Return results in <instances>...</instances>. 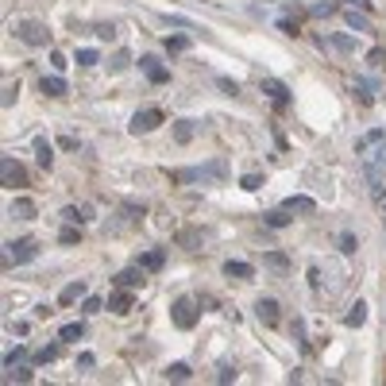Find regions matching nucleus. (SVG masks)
<instances>
[{"label": "nucleus", "mask_w": 386, "mask_h": 386, "mask_svg": "<svg viewBox=\"0 0 386 386\" xmlns=\"http://www.w3.org/2000/svg\"><path fill=\"white\" fill-rule=\"evenodd\" d=\"M197 321H201V302L193 294H178L174 302H170V325L174 328L190 332V328H197Z\"/></svg>", "instance_id": "nucleus-1"}, {"label": "nucleus", "mask_w": 386, "mask_h": 386, "mask_svg": "<svg viewBox=\"0 0 386 386\" xmlns=\"http://www.w3.org/2000/svg\"><path fill=\"white\" fill-rule=\"evenodd\" d=\"M39 259V244H35L31 236H20V240H8L4 244V270L12 267H27V263Z\"/></svg>", "instance_id": "nucleus-2"}, {"label": "nucleus", "mask_w": 386, "mask_h": 386, "mask_svg": "<svg viewBox=\"0 0 386 386\" xmlns=\"http://www.w3.org/2000/svg\"><path fill=\"white\" fill-rule=\"evenodd\" d=\"M16 39L27 47H51V27L39 24V20H20L16 24Z\"/></svg>", "instance_id": "nucleus-3"}, {"label": "nucleus", "mask_w": 386, "mask_h": 386, "mask_svg": "<svg viewBox=\"0 0 386 386\" xmlns=\"http://www.w3.org/2000/svg\"><path fill=\"white\" fill-rule=\"evenodd\" d=\"M162 120H167V116H162V109L147 105V109L135 112L132 124H128V128H132V135H151V132H159V128H162Z\"/></svg>", "instance_id": "nucleus-4"}, {"label": "nucleus", "mask_w": 386, "mask_h": 386, "mask_svg": "<svg viewBox=\"0 0 386 386\" xmlns=\"http://www.w3.org/2000/svg\"><path fill=\"white\" fill-rule=\"evenodd\" d=\"M0 185H4V190H24L27 185L24 162H16L12 155H4V159H0Z\"/></svg>", "instance_id": "nucleus-5"}, {"label": "nucleus", "mask_w": 386, "mask_h": 386, "mask_svg": "<svg viewBox=\"0 0 386 386\" xmlns=\"http://www.w3.org/2000/svg\"><path fill=\"white\" fill-rule=\"evenodd\" d=\"M139 70H143V77H147L151 85H167V82H170V70L162 66L155 54H143V59H139Z\"/></svg>", "instance_id": "nucleus-6"}, {"label": "nucleus", "mask_w": 386, "mask_h": 386, "mask_svg": "<svg viewBox=\"0 0 386 386\" xmlns=\"http://www.w3.org/2000/svg\"><path fill=\"white\" fill-rule=\"evenodd\" d=\"M255 317H259V325L275 328L278 321H282V313H278V302H275V298H259V302H255Z\"/></svg>", "instance_id": "nucleus-7"}, {"label": "nucleus", "mask_w": 386, "mask_h": 386, "mask_svg": "<svg viewBox=\"0 0 386 386\" xmlns=\"http://www.w3.org/2000/svg\"><path fill=\"white\" fill-rule=\"evenodd\" d=\"M363 159H367V178L375 185H383V178H386V143L378 147L375 155H363Z\"/></svg>", "instance_id": "nucleus-8"}, {"label": "nucleus", "mask_w": 386, "mask_h": 386, "mask_svg": "<svg viewBox=\"0 0 386 386\" xmlns=\"http://www.w3.org/2000/svg\"><path fill=\"white\" fill-rule=\"evenodd\" d=\"M282 209L290 213V217H313V213H317V201H313V197H305V193H298V197H286L282 201Z\"/></svg>", "instance_id": "nucleus-9"}, {"label": "nucleus", "mask_w": 386, "mask_h": 386, "mask_svg": "<svg viewBox=\"0 0 386 386\" xmlns=\"http://www.w3.org/2000/svg\"><path fill=\"white\" fill-rule=\"evenodd\" d=\"M263 93L275 101V109H286V105H290V89H286L282 82H275V77H263Z\"/></svg>", "instance_id": "nucleus-10"}, {"label": "nucleus", "mask_w": 386, "mask_h": 386, "mask_svg": "<svg viewBox=\"0 0 386 386\" xmlns=\"http://www.w3.org/2000/svg\"><path fill=\"white\" fill-rule=\"evenodd\" d=\"M174 244H178V247H185V252H201L205 232H201V228H182V232L174 236Z\"/></svg>", "instance_id": "nucleus-11"}, {"label": "nucleus", "mask_w": 386, "mask_h": 386, "mask_svg": "<svg viewBox=\"0 0 386 386\" xmlns=\"http://www.w3.org/2000/svg\"><path fill=\"white\" fill-rule=\"evenodd\" d=\"M132 305H135V298H132V290H124V286H120L116 294L109 298V313H116V317H128V313H132Z\"/></svg>", "instance_id": "nucleus-12"}, {"label": "nucleus", "mask_w": 386, "mask_h": 386, "mask_svg": "<svg viewBox=\"0 0 386 386\" xmlns=\"http://www.w3.org/2000/svg\"><path fill=\"white\" fill-rule=\"evenodd\" d=\"M143 275H147V270H143L139 263H135V267H124V270L116 275V286H124V290H135V286H143V282H147Z\"/></svg>", "instance_id": "nucleus-13"}, {"label": "nucleus", "mask_w": 386, "mask_h": 386, "mask_svg": "<svg viewBox=\"0 0 386 386\" xmlns=\"http://www.w3.org/2000/svg\"><path fill=\"white\" fill-rule=\"evenodd\" d=\"M139 267L147 270V275L162 270V267H167V252H162V247H151V252H143V255H139Z\"/></svg>", "instance_id": "nucleus-14"}, {"label": "nucleus", "mask_w": 386, "mask_h": 386, "mask_svg": "<svg viewBox=\"0 0 386 386\" xmlns=\"http://www.w3.org/2000/svg\"><path fill=\"white\" fill-rule=\"evenodd\" d=\"M305 8H309L313 20H328V16H336V12H340V0H309Z\"/></svg>", "instance_id": "nucleus-15"}, {"label": "nucleus", "mask_w": 386, "mask_h": 386, "mask_svg": "<svg viewBox=\"0 0 386 386\" xmlns=\"http://www.w3.org/2000/svg\"><path fill=\"white\" fill-rule=\"evenodd\" d=\"M39 89H43V97H66L70 85H66V77L51 74V77H43V82H39Z\"/></svg>", "instance_id": "nucleus-16"}, {"label": "nucleus", "mask_w": 386, "mask_h": 386, "mask_svg": "<svg viewBox=\"0 0 386 386\" xmlns=\"http://www.w3.org/2000/svg\"><path fill=\"white\" fill-rule=\"evenodd\" d=\"M62 220H70V224H89L93 205H66V209H62Z\"/></svg>", "instance_id": "nucleus-17"}, {"label": "nucleus", "mask_w": 386, "mask_h": 386, "mask_svg": "<svg viewBox=\"0 0 386 386\" xmlns=\"http://www.w3.org/2000/svg\"><path fill=\"white\" fill-rule=\"evenodd\" d=\"M255 275L252 263H240V259H228L224 263V278H236V282H247V278Z\"/></svg>", "instance_id": "nucleus-18"}, {"label": "nucleus", "mask_w": 386, "mask_h": 386, "mask_svg": "<svg viewBox=\"0 0 386 386\" xmlns=\"http://www.w3.org/2000/svg\"><path fill=\"white\" fill-rule=\"evenodd\" d=\"M8 217H16V220H35V201H31V197H16V201H12V209H8Z\"/></svg>", "instance_id": "nucleus-19"}, {"label": "nucleus", "mask_w": 386, "mask_h": 386, "mask_svg": "<svg viewBox=\"0 0 386 386\" xmlns=\"http://www.w3.org/2000/svg\"><path fill=\"white\" fill-rule=\"evenodd\" d=\"M344 325L348 328H363V325H367V302H355L352 309L344 313Z\"/></svg>", "instance_id": "nucleus-20"}, {"label": "nucleus", "mask_w": 386, "mask_h": 386, "mask_svg": "<svg viewBox=\"0 0 386 386\" xmlns=\"http://www.w3.org/2000/svg\"><path fill=\"white\" fill-rule=\"evenodd\" d=\"M35 155H39V167H43V170H51V167H54V147L43 139V135L35 139Z\"/></svg>", "instance_id": "nucleus-21"}, {"label": "nucleus", "mask_w": 386, "mask_h": 386, "mask_svg": "<svg viewBox=\"0 0 386 386\" xmlns=\"http://www.w3.org/2000/svg\"><path fill=\"white\" fill-rule=\"evenodd\" d=\"M190 363H170L167 371H162V378H167V383H190Z\"/></svg>", "instance_id": "nucleus-22"}, {"label": "nucleus", "mask_w": 386, "mask_h": 386, "mask_svg": "<svg viewBox=\"0 0 386 386\" xmlns=\"http://www.w3.org/2000/svg\"><path fill=\"white\" fill-rule=\"evenodd\" d=\"M197 135V120H174V139L178 143H190Z\"/></svg>", "instance_id": "nucleus-23"}, {"label": "nucleus", "mask_w": 386, "mask_h": 386, "mask_svg": "<svg viewBox=\"0 0 386 386\" xmlns=\"http://www.w3.org/2000/svg\"><path fill=\"white\" fill-rule=\"evenodd\" d=\"M77 298H85V282H70L66 290L59 294V305H74Z\"/></svg>", "instance_id": "nucleus-24"}, {"label": "nucleus", "mask_w": 386, "mask_h": 386, "mask_svg": "<svg viewBox=\"0 0 386 386\" xmlns=\"http://www.w3.org/2000/svg\"><path fill=\"white\" fill-rule=\"evenodd\" d=\"M348 24H352L355 31H371V16L360 12V8H348Z\"/></svg>", "instance_id": "nucleus-25"}, {"label": "nucleus", "mask_w": 386, "mask_h": 386, "mask_svg": "<svg viewBox=\"0 0 386 386\" xmlns=\"http://www.w3.org/2000/svg\"><path fill=\"white\" fill-rule=\"evenodd\" d=\"M82 336H85V325H82V321H70V325L59 328V340H82Z\"/></svg>", "instance_id": "nucleus-26"}, {"label": "nucleus", "mask_w": 386, "mask_h": 386, "mask_svg": "<svg viewBox=\"0 0 386 386\" xmlns=\"http://www.w3.org/2000/svg\"><path fill=\"white\" fill-rule=\"evenodd\" d=\"M263 224H267V228H286V224H290V213H286V209L263 213Z\"/></svg>", "instance_id": "nucleus-27"}, {"label": "nucleus", "mask_w": 386, "mask_h": 386, "mask_svg": "<svg viewBox=\"0 0 386 386\" xmlns=\"http://www.w3.org/2000/svg\"><path fill=\"white\" fill-rule=\"evenodd\" d=\"M62 355V344H47V348H39L35 352V363H54Z\"/></svg>", "instance_id": "nucleus-28"}, {"label": "nucleus", "mask_w": 386, "mask_h": 386, "mask_svg": "<svg viewBox=\"0 0 386 386\" xmlns=\"http://www.w3.org/2000/svg\"><path fill=\"white\" fill-rule=\"evenodd\" d=\"M263 263H267L270 270H290V259H286L282 252H267V255H263Z\"/></svg>", "instance_id": "nucleus-29"}, {"label": "nucleus", "mask_w": 386, "mask_h": 386, "mask_svg": "<svg viewBox=\"0 0 386 386\" xmlns=\"http://www.w3.org/2000/svg\"><path fill=\"white\" fill-rule=\"evenodd\" d=\"M4 383H31V371L27 367H4Z\"/></svg>", "instance_id": "nucleus-30"}, {"label": "nucleus", "mask_w": 386, "mask_h": 386, "mask_svg": "<svg viewBox=\"0 0 386 386\" xmlns=\"http://www.w3.org/2000/svg\"><path fill=\"white\" fill-rule=\"evenodd\" d=\"M59 244H66V247L82 244V224H77V228H62V232H59Z\"/></svg>", "instance_id": "nucleus-31"}, {"label": "nucleus", "mask_w": 386, "mask_h": 386, "mask_svg": "<svg viewBox=\"0 0 386 386\" xmlns=\"http://www.w3.org/2000/svg\"><path fill=\"white\" fill-rule=\"evenodd\" d=\"M101 309H105L101 298H93V294H85V298H82V313H85V317H93V313H101Z\"/></svg>", "instance_id": "nucleus-32"}, {"label": "nucleus", "mask_w": 386, "mask_h": 386, "mask_svg": "<svg viewBox=\"0 0 386 386\" xmlns=\"http://www.w3.org/2000/svg\"><path fill=\"white\" fill-rule=\"evenodd\" d=\"M167 51H170V54L190 51V39H185V35H170V39H167Z\"/></svg>", "instance_id": "nucleus-33"}, {"label": "nucleus", "mask_w": 386, "mask_h": 386, "mask_svg": "<svg viewBox=\"0 0 386 386\" xmlns=\"http://www.w3.org/2000/svg\"><path fill=\"white\" fill-rule=\"evenodd\" d=\"M128 62H132V54H128V51H116V54L109 59V70H112V74H120V70H128Z\"/></svg>", "instance_id": "nucleus-34"}, {"label": "nucleus", "mask_w": 386, "mask_h": 386, "mask_svg": "<svg viewBox=\"0 0 386 386\" xmlns=\"http://www.w3.org/2000/svg\"><path fill=\"white\" fill-rule=\"evenodd\" d=\"M74 62H77V66H97V62H101V54L85 47V51H77V54H74Z\"/></svg>", "instance_id": "nucleus-35"}, {"label": "nucleus", "mask_w": 386, "mask_h": 386, "mask_svg": "<svg viewBox=\"0 0 386 386\" xmlns=\"http://www.w3.org/2000/svg\"><path fill=\"white\" fill-rule=\"evenodd\" d=\"M16 97H20V85L4 82V97H0V105H4V109H12V105H16Z\"/></svg>", "instance_id": "nucleus-36"}, {"label": "nucleus", "mask_w": 386, "mask_h": 386, "mask_svg": "<svg viewBox=\"0 0 386 386\" xmlns=\"http://www.w3.org/2000/svg\"><path fill=\"white\" fill-rule=\"evenodd\" d=\"M336 244H340V252H344V255H352L355 247H360V240H355L352 232H340V240H336Z\"/></svg>", "instance_id": "nucleus-37"}, {"label": "nucleus", "mask_w": 386, "mask_h": 386, "mask_svg": "<svg viewBox=\"0 0 386 386\" xmlns=\"http://www.w3.org/2000/svg\"><path fill=\"white\" fill-rule=\"evenodd\" d=\"M217 383H236V367H232V363H220V367H217Z\"/></svg>", "instance_id": "nucleus-38"}, {"label": "nucleus", "mask_w": 386, "mask_h": 386, "mask_svg": "<svg viewBox=\"0 0 386 386\" xmlns=\"http://www.w3.org/2000/svg\"><path fill=\"white\" fill-rule=\"evenodd\" d=\"M278 31L282 35H302V24H298V20H278Z\"/></svg>", "instance_id": "nucleus-39"}, {"label": "nucleus", "mask_w": 386, "mask_h": 386, "mask_svg": "<svg viewBox=\"0 0 386 386\" xmlns=\"http://www.w3.org/2000/svg\"><path fill=\"white\" fill-rule=\"evenodd\" d=\"M24 355H27V348H24V344H16V352H8V355H4V367H16V363L24 360Z\"/></svg>", "instance_id": "nucleus-40"}, {"label": "nucleus", "mask_w": 386, "mask_h": 386, "mask_svg": "<svg viewBox=\"0 0 386 386\" xmlns=\"http://www.w3.org/2000/svg\"><path fill=\"white\" fill-rule=\"evenodd\" d=\"M355 93H360V101H363V105L375 101V93H371V85H367V82H355Z\"/></svg>", "instance_id": "nucleus-41"}, {"label": "nucleus", "mask_w": 386, "mask_h": 386, "mask_svg": "<svg viewBox=\"0 0 386 386\" xmlns=\"http://www.w3.org/2000/svg\"><path fill=\"white\" fill-rule=\"evenodd\" d=\"M332 47H336V51H355V39H348V35H336Z\"/></svg>", "instance_id": "nucleus-42"}, {"label": "nucleus", "mask_w": 386, "mask_h": 386, "mask_svg": "<svg viewBox=\"0 0 386 386\" xmlns=\"http://www.w3.org/2000/svg\"><path fill=\"white\" fill-rule=\"evenodd\" d=\"M259 185H263V178H259V174H244V190H247V193H255Z\"/></svg>", "instance_id": "nucleus-43"}, {"label": "nucleus", "mask_w": 386, "mask_h": 386, "mask_svg": "<svg viewBox=\"0 0 386 386\" xmlns=\"http://www.w3.org/2000/svg\"><path fill=\"white\" fill-rule=\"evenodd\" d=\"M77 367H82V371H93V367H97V360H93L89 352H82V355H77Z\"/></svg>", "instance_id": "nucleus-44"}, {"label": "nucleus", "mask_w": 386, "mask_h": 386, "mask_svg": "<svg viewBox=\"0 0 386 386\" xmlns=\"http://www.w3.org/2000/svg\"><path fill=\"white\" fill-rule=\"evenodd\" d=\"M344 8H360V12H371V0H340Z\"/></svg>", "instance_id": "nucleus-45"}, {"label": "nucleus", "mask_w": 386, "mask_h": 386, "mask_svg": "<svg viewBox=\"0 0 386 386\" xmlns=\"http://www.w3.org/2000/svg\"><path fill=\"white\" fill-rule=\"evenodd\" d=\"M220 89H224V93H228V97H236V93H240V85H236V82H232V77H220Z\"/></svg>", "instance_id": "nucleus-46"}, {"label": "nucleus", "mask_w": 386, "mask_h": 386, "mask_svg": "<svg viewBox=\"0 0 386 386\" xmlns=\"http://www.w3.org/2000/svg\"><path fill=\"white\" fill-rule=\"evenodd\" d=\"M97 35H101V39H116V27H112V24H97Z\"/></svg>", "instance_id": "nucleus-47"}, {"label": "nucleus", "mask_w": 386, "mask_h": 386, "mask_svg": "<svg viewBox=\"0 0 386 386\" xmlns=\"http://www.w3.org/2000/svg\"><path fill=\"white\" fill-rule=\"evenodd\" d=\"M59 147H66V151H74V147H77V139H74V135H62V139H59Z\"/></svg>", "instance_id": "nucleus-48"}, {"label": "nucleus", "mask_w": 386, "mask_h": 386, "mask_svg": "<svg viewBox=\"0 0 386 386\" xmlns=\"http://www.w3.org/2000/svg\"><path fill=\"white\" fill-rule=\"evenodd\" d=\"M51 62H54V70H66V54L54 51V54H51Z\"/></svg>", "instance_id": "nucleus-49"}]
</instances>
